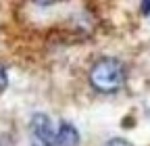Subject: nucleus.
<instances>
[{
	"label": "nucleus",
	"mask_w": 150,
	"mask_h": 146,
	"mask_svg": "<svg viewBox=\"0 0 150 146\" xmlns=\"http://www.w3.org/2000/svg\"><path fill=\"white\" fill-rule=\"evenodd\" d=\"M31 2L40 4V6H48V4H52V2H54V0H31Z\"/></svg>",
	"instance_id": "7"
},
{
	"label": "nucleus",
	"mask_w": 150,
	"mask_h": 146,
	"mask_svg": "<svg viewBox=\"0 0 150 146\" xmlns=\"http://www.w3.org/2000/svg\"><path fill=\"white\" fill-rule=\"evenodd\" d=\"M56 142L59 146H79V132L69 121H63L56 130Z\"/></svg>",
	"instance_id": "3"
},
{
	"label": "nucleus",
	"mask_w": 150,
	"mask_h": 146,
	"mask_svg": "<svg viewBox=\"0 0 150 146\" xmlns=\"http://www.w3.org/2000/svg\"><path fill=\"white\" fill-rule=\"evenodd\" d=\"M6 86H8V75H6L4 65H0V94L6 90Z\"/></svg>",
	"instance_id": "4"
},
{
	"label": "nucleus",
	"mask_w": 150,
	"mask_h": 146,
	"mask_svg": "<svg viewBox=\"0 0 150 146\" xmlns=\"http://www.w3.org/2000/svg\"><path fill=\"white\" fill-rule=\"evenodd\" d=\"M90 86L100 94H115L125 86L127 79V69L119 59L104 57L92 65L88 73Z\"/></svg>",
	"instance_id": "1"
},
{
	"label": "nucleus",
	"mask_w": 150,
	"mask_h": 146,
	"mask_svg": "<svg viewBox=\"0 0 150 146\" xmlns=\"http://www.w3.org/2000/svg\"><path fill=\"white\" fill-rule=\"evenodd\" d=\"M29 132H31V146H59L56 132L52 130L50 117L44 113H35L31 117Z\"/></svg>",
	"instance_id": "2"
},
{
	"label": "nucleus",
	"mask_w": 150,
	"mask_h": 146,
	"mask_svg": "<svg viewBox=\"0 0 150 146\" xmlns=\"http://www.w3.org/2000/svg\"><path fill=\"white\" fill-rule=\"evenodd\" d=\"M104 146H131V142H127L123 138H110L104 142Z\"/></svg>",
	"instance_id": "5"
},
{
	"label": "nucleus",
	"mask_w": 150,
	"mask_h": 146,
	"mask_svg": "<svg viewBox=\"0 0 150 146\" xmlns=\"http://www.w3.org/2000/svg\"><path fill=\"white\" fill-rule=\"evenodd\" d=\"M140 6H142V9H140L142 15L148 17V15H150V0H142V4H140Z\"/></svg>",
	"instance_id": "6"
}]
</instances>
